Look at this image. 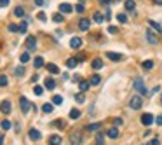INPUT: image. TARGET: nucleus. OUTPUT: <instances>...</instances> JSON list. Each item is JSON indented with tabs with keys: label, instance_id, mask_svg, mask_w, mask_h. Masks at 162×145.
I'll use <instances>...</instances> for the list:
<instances>
[{
	"label": "nucleus",
	"instance_id": "1",
	"mask_svg": "<svg viewBox=\"0 0 162 145\" xmlns=\"http://www.w3.org/2000/svg\"><path fill=\"white\" fill-rule=\"evenodd\" d=\"M134 89H136L141 96H148V89L145 88V82H143V79H141V77L134 79Z\"/></svg>",
	"mask_w": 162,
	"mask_h": 145
},
{
	"label": "nucleus",
	"instance_id": "2",
	"mask_svg": "<svg viewBox=\"0 0 162 145\" xmlns=\"http://www.w3.org/2000/svg\"><path fill=\"white\" fill-rule=\"evenodd\" d=\"M24 47H26L28 51H33V49H37V39H35L33 35H30V37H26V42H24Z\"/></svg>",
	"mask_w": 162,
	"mask_h": 145
},
{
	"label": "nucleus",
	"instance_id": "3",
	"mask_svg": "<svg viewBox=\"0 0 162 145\" xmlns=\"http://www.w3.org/2000/svg\"><path fill=\"white\" fill-rule=\"evenodd\" d=\"M129 105H131V109H134V110H140V109L143 107V100H141V96H133Z\"/></svg>",
	"mask_w": 162,
	"mask_h": 145
},
{
	"label": "nucleus",
	"instance_id": "4",
	"mask_svg": "<svg viewBox=\"0 0 162 145\" xmlns=\"http://www.w3.org/2000/svg\"><path fill=\"white\" fill-rule=\"evenodd\" d=\"M19 105H21V110H23V114H26V112L30 110V107H31V105H30V102H28L24 96H21V98H19Z\"/></svg>",
	"mask_w": 162,
	"mask_h": 145
},
{
	"label": "nucleus",
	"instance_id": "5",
	"mask_svg": "<svg viewBox=\"0 0 162 145\" xmlns=\"http://www.w3.org/2000/svg\"><path fill=\"white\" fill-rule=\"evenodd\" d=\"M154 121H155V119H154L152 114H143V116H141V124H145V126H150Z\"/></svg>",
	"mask_w": 162,
	"mask_h": 145
},
{
	"label": "nucleus",
	"instance_id": "6",
	"mask_svg": "<svg viewBox=\"0 0 162 145\" xmlns=\"http://www.w3.org/2000/svg\"><path fill=\"white\" fill-rule=\"evenodd\" d=\"M28 137H30V140H33V142H37V140H40V138H42L40 131H38V130H35V128H31V130H30Z\"/></svg>",
	"mask_w": 162,
	"mask_h": 145
},
{
	"label": "nucleus",
	"instance_id": "7",
	"mask_svg": "<svg viewBox=\"0 0 162 145\" xmlns=\"http://www.w3.org/2000/svg\"><path fill=\"white\" fill-rule=\"evenodd\" d=\"M80 46H82V39L80 37H73L70 40V47L72 49H80Z\"/></svg>",
	"mask_w": 162,
	"mask_h": 145
},
{
	"label": "nucleus",
	"instance_id": "8",
	"mask_svg": "<svg viewBox=\"0 0 162 145\" xmlns=\"http://www.w3.org/2000/svg\"><path fill=\"white\" fill-rule=\"evenodd\" d=\"M89 26H91V21H89V19H86V18H84V19H80V21H79V28H80L82 32H87V30H89Z\"/></svg>",
	"mask_w": 162,
	"mask_h": 145
},
{
	"label": "nucleus",
	"instance_id": "9",
	"mask_svg": "<svg viewBox=\"0 0 162 145\" xmlns=\"http://www.w3.org/2000/svg\"><path fill=\"white\" fill-rule=\"evenodd\" d=\"M72 11H73V7H72L70 4H66V2L59 5V12H63V14H70Z\"/></svg>",
	"mask_w": 162,
	"mask_h": 145
},
{
	"label": "nucleus",
	"instance_id": "10",
	"mask_svg": "<svg viewBox=\"0 0 162 145\" xmlns=\"http://www.w3.org/2000/svg\"><path fill=\"white\" fill-rule=\"evenodd\" d=\"M106 58H108V60H112V61H120V60H122V54H117V53L106 51Z\"/></svg>",
	"mask_w": 162,
	"mask_h": 145
},
{
	"label": "nucleus",
	"instance_id": "11",
	"mask_svg": "<svg viewBox=\"0 0 162 145\" xmlns=\"http://www.w3.org/2000/svg\"><path fill=\"white\" fill-rule=\"evenodd\" d=\"M0 110H2L3 114H9V112L12 110V107H10V102H7V100H5V102H2V105H0Z\"/></svg>",
	"mask_w": 162,
	"mask_h": 145
},
{
	"label": "nucleus",
	"instance_id": "12",
	"mask_svg": "<svg viewBox=\"0 0 162 145\" xmlns=\"http://www.w3.org/2000/svg\"><path fill=\"white\" fill-rule=\"evenodd\" d=\"M79 88H80L82 93H86V91L91 88V82H89V81H80V82H79Z\"/></svg>",
	"mask_w": 162,
	"mask_h": 145
},
{
	"label": "nucleus",
	"instance_id": "13",
	"mask_svg": "<svg viewBox=\"0 0 162 145\" xmlns=\"http://www.w3.org/2000/svg\"><path fill=\"white\" fill-rule=\"evenodd\" d=\"M101 126H103L101 123H94V124H87V126H86V131H91V133H92V131H96V130H99Z\"/></svg>",
	"mask_w": 162,
	"mask_h": 145
},
{
	"label": "nucleus",
	"instance_id": "14",
	"mask_svg": "<svg viewBox=\"0 0 162 145\" xmlns=\"http://www.w3.org/2000/svg\"><path fill=\"white\" fill-rule=\"evenodd\" d=\"M106 135H108L110 138H113V140H115V138H119V130H117V126H115V128H110Z\"/></svg>",
	"mask_w": 162,
	"mask_h": 145
},
{
	"label": "nucleus",
	"instance_id": "15",
	"mask_svg": "<svg viewBox=\"0 0 162 145\" xmlns=\"http://www.w3.org/2000/svg\"><path fill=\"white\" fill-rule=\"evenodd\" d=\"M70 142H72V144H80V142H82V137H80V133H72V137H70Z\"/></svg>",
	"mask_w": 162,
	"mask_h": 145
},
{
	"label": "nucleus",
	"instance_id": "16",
	"mask_svg": "<svg viewBox=\"0 0 162 145\" xmlns=\"http://www.w3.org/2000/svg\"><path fill=\"white\" fill-rule=\"evenodd\" d=\"M129 12H134V7H136V4H134V0H126V5H124Z\"/></svg>",
	"mask_w": 162,
	"mask_h": 145
},
{
	"label": "nucleus",
	"instance_id": "17",
	"mask_svg": "<svg viewBox=\"0 0 162 145\" xmlns=\"http://www.w3.org/2000/svg\"><path fill=\"white\" fill-rule=\"evenodd\" d=\"M147 40H148L150 44H157V37L154 35V32H150V30L147 32Z\"/></svg>",
	"mask_w": 162,
	"mask_h": 145
},
{
	"label": "nucleus",
	"instance_id": "18",
	"mask_svg": "<svg viewBox=\"0 0 162 145\" xmlns=\"http://www.w3.org/2000/svg\"><path fill=\"white\" fill-rule=\"evenodd\" d=\"M77 63H79L77 58H68V60H66V67H68V68H75Z\"/></svg>",
	"mask_w": 162,
	"mask_h": 145
},
{
	"label": "nucleus",
	"instance_id": "19",
	"mask_svg": "<svg viewBox=\"0 0 162 145\" xmlns=\"http://www.w3.org/2000/svg\"><path fill=\"white\" fill-rule=\"evenodd\" d=\"M45 88H47V89H54V88H56V82H54L52 77H47V79H45Z\"/></svg>",
	"mask_w": 162,
	"mask_h": 145
},
{
	"label": "nucleus",
	"instance_id": "20",
	"mask_svg": "<svg viewBox=\"0 0 162 145\" xmlns=\"http://www.w3.org/2000/svg\"><path fill=\"white\" fill-rule=\"evenodd\" d=\"M33 65H35V68H42V67H44V58L37 56V58L33 60Z\"/></svg>",
	"mask_w": 162,
	"mask_h": 145
},
{
	"label": "nucleus",
	"instance_id": "21",
	"mask_svg": "<svg viewBox=\"0 0 162 145\" xmlns=\"http://www.w3.org/2000/svg\"><path fill=\"white\" fill-rule=\"evenodd\" d=\"M92 68H94V70H99V68H103V61H101L99 58H96V60L92 61Z\"/></svg>",
	"mask_w": 162,
	"mask_h": 145
},
{
	"label": "nucleus",
	"instance_id": "22",
	"mask_svg": "<svg viewBox=\"0 0 162 145\" xmlns=\"http://www.w3.org/2000/svg\"><path fill=\"white\" fill-rule=\"evenodd\" d=\"M47 70H49L51 74H59V68H58L54 63H47Z\"/></svg>",
	"mask_w": 162,
	"mask_h": 145
},
{
	"label": "nucleus",
	"instance_id": "23",
	"mask_svg": "<svg viewBox=\"0 0 162 145\" xmlns=\"http://www.w3.org/2000/svg\"><path fill=\"white\" fill-rule=\"evenodd\" d=\"M49 144H61V137L59 135H51L49 137Z\"/></svg>",
	"mask_w": 162,
	"mask_h": 145
},
{
	"label": "nucleus",
	"instance_id": "24",
	"mask_svg": "<svg viewBox=\"0 0 162 145\" xmlns=\"http://www.w3.org/2000/svg\"><path fill=\"white\" fill-rule=\"evenodd\" d=\"M148 25H150L152 28H155V30H157L159 33H162V26H161V25H159V23H155L154 19H150V21H148Z\"/></svg>",
	"mask_w": 162,
	"mask_h": 145
},
{
	"label": "nucleus",
	"instance_id": "25",
	"mask_svg": "<svg viewBox=\"0 0 162 145\" xmlns=\"http://www.w3.org/2000/svg\"><path fill=\"white\" fill-rule=\"evenodd\" d=\"M52 21H56V23H63V21H65V18H63V12H58V14H54V16H52Z\"/></svg>",
	"mask_w": 162,
	"mask_h": 145
},
{
	"label": "nucleus",
	"instance_id": "26",
	"mask_svg": "<svg viewBox=\"0 0 162 145\" xmlns=\"http://www.w3.org/2000/svg\"><path fill=\"white\" fill-rule=\"evenodd\" d=\"M89 82H91V86H98V84L101 82V77H99V75H92Z\"/></svg>",
	"mask_w": 162,
	"mask_h": 145
},
{
	"label": "nucleus",
	"instance_id": "27",
	"mask_svg": "<svg viewBox=\"0 0 162 145\" xmlns=\"http://www.w3.org/2000/svg\"><path fill=\"white\" fill-rule=\"evenodd\" d=\"M70 117H72V119H79V117H80V110H79V109H72V110H70Z\"/></svg>",
	"mask_w": 162,
	"mask_h": 145
},
{
	"label": "nucleus",
	"instance_id": "28",
	"mask_svg": "<svg viewBox=\"0 0 162 145\" xmlns=\"http://www.w3.org/2000/svg\"><path fill=\"white\" fill-rule=\"evenodd\" d=\"M117 21H119V23H122V25H126V23H127V16L119 12V14H117Z\"/></svg>",
	"mask_w": 162,
	"mask_h": 145
},
{
	"label": "nucleus",
	"instance_id": "29",
	"mask_svg": "<svg viewBox=\"0 0 162 145\" xmlns=\"http://www.w3.org/2000/svg\"><path fill=\"white\" fill-rule=\"evenodd\" d=\"M42 110H44L45 114H51V112H52V103H44V105H42Z\"/></svg>",
	"mask_w": 162,
	"mask_h": 145
},
{
	"label": "nucleus",
	"instance_id": "30",
	"mask_svg": "<svg viewBox=\"0 0 162 145\" xmlns=\"http://www.w3.org/2000/svg\"><path fill=\"white\" fill-rule=\"evenodd\" d=\"M14 14H16L17 18H23V16H24V9H23V7H16V9H14Z\"/></svg>",
	"mask_w": 162,
	"mask_h": 145
},
{
	"label": "nucleus",
	"instance_id": "31",
	"mask_svg": "<svg viewBox=\"0 0 162 145\" xmlns=\"http://www.w3.org/2000/svg\"><path fill=\"white\" fill-rule=\"evenodd\" d=\"M103 19H105V16L101 12H94V21L96 23H103Z\"/></svg>",
	"mask_w": 162,
	"mask_h": 145
},
{
	"label": "nucleus",
	"instance_id": "32",
	"mask_svg": "<svg viewBox=\"0 0 162 145\" xmlns=\"http://www.w3.org/2000/svg\"><path fill=\"white\" fill-rule=\"evenodd\" d=\"M52 103H54V105H61V103H63V98H61L59 95H54V96H52Z\"/></svg>",
	"mask_w": 162,
	"mask_h": 145
},
{
	"label": "nucleus",
	"instance_id": "33",
	"mask_svg": "<svg viewBox=\"0 0 162 145\" xmlns=\"http://www.w3.org/2000/svg\"><path fill=\"white\" fill-rule=\"evenodd\" d=\"M10 126H12V124H10V121H7V119H3V121H2V130H3V131L10 130Z\"/></svg>",
	"mask_w": 162,
	"mask_h": 145
},
{
	"label": "nucleus",
	"instance_id": "34",
	"mask_svg": "<svg viewBox=\"0 0 162 145\" xmlns=\"http://www.w3.org/2000/svg\"><path fill=\"white\" fill-rule=\"evenodd\" d=\"M19 60H21V63H23V65H24V63H26V61H30V54H28V53H23V54H21V56H19Z\"/></svg>",
	"mask_w": 162,
	"mask_h": 145
},
{
	"label": "nucleus",
	"instance_id": "35",
	"mask_svg": "<svg viewBox=\"0 0 162 145\" xmlns=\"http://www.w3.org/2000/svg\"><path fill=\"white\" fill-rule=\"evenodd\" d=\"M143 68L145 70H152L154 68V61H150V60L148 61H143Z\"/></svg>",
	"mask_w": 162,
	"mask_h": 145
},
{
	"label": "nucleus",
	"instance_id": "36",
	"mask_svg": "<svg viewBox=\"0 0 162 145\" xmlns=\"http://www.w3.org/2000/svg\"><path fill=\"white\" fill-rule=\"evenodd\" d=\"M33 93H35L37 96H42V93H44V88H42V86H35V88H33Z\"/></svg>",
	"mask_w": 162,
	"mask_h": 145
},
{
	"label": "nucleus",
	"instance_id": "37",
	"mask_svg": "<svg viewBox=\"0 0 162 145\" xmlns=\"http://www.w3.org/2000/svg\"><path fill=\"white\" fill-rule=\"evenodd\" d=\"M84 100H86V98H84L82 93H77V95H75V102H77V103H84Z\"/></svg>",
	"mask_w": 162,
	"mask_h": 145
},
{
	"label": "nucleus",
	"instance_id": "38",
	"mask_svg": "<svg viewBox=\"0 0 162 145\" xmlns=\"http://www.w3.org/2000/svg\"><path fill=\"white\" fill-rule=\"evenodd\" d=\"M26 28H28V23H26V21H21V25H19V32H21V33H24V32H26Z\"/></svg>",
	"mask_w": 162,
	"mask_h": 145
},
{
	"label": "nucleus",
	"instance_id": "39",
	"mask_svg": "<svg viewBox=\"0 0 162 145\" xmlns=\"http://www.w3.org/2000/svg\"><path fill=\"white\" fill-rule=\"evenodd\" d=\"M14 74H16V75H17V77H21V75H23V74H24V67H17V68H16V70H14Z\"/></svg>",
	"mask_w": 162,
	"mask_h": 145
},
{
	"label": "nucleus",
	"instance_id": "40",
	"mask_svg": "<svg viewBox=\"0 0 162 145\" xmlns=\"http://www.w3.org/2000/svg\"><path fill=\"white\" fill-rule=\"evenodd\" d=\"M7 84H9L7 75H0V86H7Z\"/></svg>",
	"mask_w": 162,
	"mask_h": 145
},
{
	"label": "nucleus",
	"instance_id": "41",
	"mask_svg": "<svg viewBox=\"0 0 162 145\" xmlns=\"http://www.w3.org/2000/svg\"><path fill=\"white\" fill-rule=\"evenodd\" d=\"M75 11H77V12H80V14H82V12H84V11H86V7H84V5H82V2H80V4H79V5H75Z\"/></svg>",
	"mask_w": 162,
	"mask_h": 145
},
{
	"label": "nucleus",
	"instance_id": "42",
	"mask_svg": "<svg viewBox=\"0 0 162 145\" xmlns=\"http://www.w3.org/2000/svg\"><path fill=\"white\" fill-rule=\"evenodd\" d=\"M9 30H10V32H19V26L14 25V23H10V25H9Z\"/></svg>",
	"mask_w": 162,
	"mask_h": 145
},
{
	"label": "nucleus",
	"instance_id": "43",
	"mask_svg": "<svg viewBox=\"0 0 162 145\" xmlns=\"http://www.w3.org/2000/svg\"><path fill=\"white\" fill-rule=\"evenodd\" d=\"M37 18H38V19H40V21H45V19H47V18H45V14H44V12H38V14H37Z\"/></svg>",
	"mask_w": 162,
	"mask_h": 145
},
{
	"label": "nucleus",
	"instance_id": "44",
	"mask_svg": "<svg viewBox=\"0 0 162 145\" xmlns=\"http://www.w3.org/2000/svg\"><path fill=\"white\" fill-rule=\"evenodd\" d=\"M113 124H115V126H122V119H120V117L113 119Z\"/></svg>",
	"mask_w": 162,
	"mask_h": 145
},
{
	"label": "nucleus",
	"instance_id": "45",
	"mask_svg": "<svg viewBox=\"0 0 162 145\" xmlns=\"http://www.w3.org/2000/svg\"><path fill=\"white\" fill-rule=\"evenodd\" d=\"M54 126H58V128H61V130H63V128H65V123H63V121H56V123H54Z\"/></svg>",
	"mask_w": 162,
	"mask_h": 145
},
{
	"label": "nucleus",
	"instance_id": "46",
	"mask_svg": "<svg viewBox=\"0 0 162 145\" xmlns=\"http://www.w3.org/2000/svg\"><path fill=\"white\" fill-rule=\"evenodd\" d=\"M108 32H110V33H117L119 30H117V26H110V28H108Z\"/></svg>",
	"mask_w": 162,
	"mask_h": 145
},
{
	"label": "nucleus",
	"instance_id": "47",
	"mask_svg": "<svg viewBox=\"0 0 162 145\" xmlns=\"http://www.w3.org/2000/svg\"><path fill=\"white\" fill-rule=\"evenodd\" d=\"M9 5V0H0V7H7Z\"/></svg>",
	"mask_w": 162,
	"mask_h": 145
},
{
	"label": "nucleus",
	"instance_id": "48",
	"mask_svg": "<svg viewBox=\"0 0 162 145\" xmlns=\"http://www.w3.org/2000/svg\"><path fill=\"white\" fill-rule=\"evenodd\" d=\"M110 16H112V12L106 9V12H105V19H110Z\"/></svg>",
	"mask_w": 162,
	"mask_h": 145
},
{
	"label": "nucleus",
	"instance_id": "49",
	"mask_svg": "<svg viewBox=\"0 0 162 145\" xmlns=\"http://www.w3.org/2000/svg\"><path fill=\"white\" fill-rule=\"evenodd\" d=\"M96 142H98V144H103V137H101V135H98V137H96Z\"/></svg>",
	"mask_w": 162,
	"mask_h": 145
},
{
	"label": "nucleus",
	"instance_id": "50",
	"mask_svg": "<svg viewBox=\"0 0 162 145\" xmlns=\"http://www.w3.org/2000/svg\"><path fill=\"white\" fill-rule=\"evenodd\" d=\"M155 123H157V124H159V126H162V116H159V117H157V119H155Z\"/></svg>",
	"mask_w": 162,
	"mask_h": 145
},
{
	"label": "nucleus",
	"instance_id": "51",
	"mask_svg": "<svg viewBox=\"0 0 162 145\" xmlns=\"http://www.w3.org/2000/svg\"><path fill=\"white\" fill-rule=\"evenodd\" d=\"M35 4H37V5H40V7H42V5H44V0H35Z\"/></svg>",
	"mask_w": 162,
	"mask_h": 145
},
{
	"label": "nucleus",
	"instance_id": "52",
	"mask_svg": "<svg viewBox=\"0 0 162 145\" xmlns=\"http://www.w3.org/2000/svg\"><path fill=\"white\" fill-rule=\"evenodd\" d=\"M154 2H155V4H162V0H154Z\"/></svg>",
	"mask_w": 162,
	"mask_h": 145
},
{
	"label": "nucleus",
	"instance_id": "53",
	"mask_svg": "<svg viewBox=\"0 0 162 145\" xmlns=\"http://www.w3.org/2000/svg\"><path fill=\"white\" fill-rule=\"evenodd\" d=\"M2 142H3V137H2V135H0V144H2Z\"/></svg>",
	"mask_w": 162,
	"mask_h": 145
},
{
	"label": "nucleus",
	"instance_id": "54",
	"mask_svg": "<svg viewBox=\"0 0 162 145\" xmlns=\"http://www.w3.org/2000/svg\"><path fill=\"white\" fill-rule=\"evenodd\" d=\"M161 105H162V96H161Z\"/></svg>",
	"mask_w": 162,
	"mask_h": 145
},
{
	"label": "nucleus",
	"instance_id": "55",
	"mask_svg": "<svg viewBox=\"0 0 162 145\" xmlns=\"http://www.w3.org/2000/svg\"><path fill=\"white\" fill-rule=\"evenodd\" d=\"M80 2H84V0H80Z\"/></svg>",
	"mask_w": 162,
	"mask_h": 145
}]
</instances>
